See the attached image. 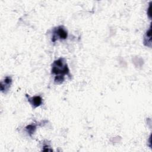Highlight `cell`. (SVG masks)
<instances>
[{
	"label": "cell",
	"mask_w": 152,
	"mask_h": 152,
	"mask_svg": "<svg viewBox=\"0 0 152 152\" xmlns=\"http://www.w3.org/2000/svg\"><path fill=\"white\" fill-rule=\"evenodd\" d=\"M26 97L27 98L28 102L30 103V104L33 106V108H36L41 105L42 103V99L39 96H36L34 97H30L27 94H26Z\"/></svg>",
	"instance_id": "obj_4"
},
{
	"label": "cell",
	"mask_w": 152,
	"mask_h": 152,
	"mask_svg": "<svg viewBox=\"0 0 152 152\" xmlns=\"http://www.w3.org/2000/svg\"><path fill=\"white\" fill-rule=\"evenodd\" d=\"M68 36V32L65 28L62 26H58L55 27L53 30L52 41L55 42L57 40H64Z\"/></svg>",
	"instance_id": "obj_2"
},
{
	"label": "cell",
	"mask_w": 152,
	"mask_h": 152,
	"mask_svg": "<svg viewBox=\"0 0 152 152\" xmlns=\"http://www.w3.org/2000/svg\"><path fill=\"white\" fill-rule=\"evenodd\" d=\"M12 84V78L10 77H5L4 80H2L1 83V91L4 93H6L9 88H10V86Z\"/></svg>",
	"instance_id": "obj_3"
},
{
	"label": "cell",
	"mask_w": 152,
	"mask_h": 152,
	"mask_svg": "<svg viewBox=\"0 0 152 152\" xmlns=\"http://www.w3.org/2000/svg\"><path fill=\"white\" fill-rule=\"evenodd\" d=\"M26 131L27 132V133L30 135V136L31 137L32 134H34V132H35V131L36 129V125H35L34 124L28 125L26 127Z\"/></svg>",
	"instance_id": "obj_6"
},
{
	"label": "cell",
	"mask_w": 152,
	"mask_h": 152,
	"mask_svg": "<svg viewBox=\"0 0 152 152\" xmlns=\"http://www.w3.org/2000/svg\"><path fill=\"white\" fill-rule=\"evenodd\" d=\"M52 74L55 75L54 81L56 84H61L64 81L65 75L70 77L69 70L64 58H60L55 60L52 65Z\"/></svg>",
	"instance_id": "obj_1"
},
{
	"label": "cell",
	"mask_w": 152,
	"mask_h": 152,
	"mask_svg": "<svg viewBox=\"0 0 152 152\" xmlns=\"http://www.w3.org/2000/svg\"><path fill=\"white\" fill-rule=\"evenodd\" d=\"M144 44L147 46L151 47V26L145 33L144 39Z\"/></svg>",
	"instance_id": "obj_5"
}]
</instances>
